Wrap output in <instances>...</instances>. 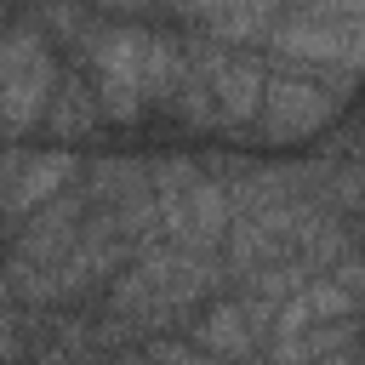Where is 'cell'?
<instances>
[{"mask_svg": "<svg viewBox=\"0 0 365 365\" xmlns=\"http://www.w3.org/2000/svg\"><path fill=\"white\" fill-rule=\"evenodd\" d=\"M194 342H200V354H228V359H245V354H257V331H251V314L240 308V302H211L200 319H194Z\"/></svg>", "mask_w": 365, "mask_h": 365, "instance_id": "4", "label": "cell"}, {"mask_svg": "<svg viewBox=\"0 0 365 365\" xmlns=\"http://www.w3.org/2000/svg\"><path fill=\"white\" fill-rule=\"evenodd\" d=\"M80 217H86V188H63L57 200H46L40 211L23 217L17 240H11V262H29V268H51L74 234H80Z\"/></svg>", "mask_w": 365, "mask_h": 365, "instance_id": "3", "label": "cell"}, {"mask_svg": "<svg viewBox=\"0 0 365 365\" xmlns=\"http://www.w3.org/2000/svg\"><path fill=\"white\" fill-rule=\"evenodd\" d=\"M143 365H205V354L200 348H188V342H148L143 348Z\"/></svg>", "mask_w": 365, "mask_h": 365, "instance_id": "6", "label": "cell"}, {"mask_svg": "<svg viewBox=\"0 0 365 365\" xmlns=\"http://www.w3.org/2000/svg\"><path fill=\"white\" fill-rule=\"evenodd\" d=\"M74 177H80V160L68 148H51V154H0V217L40 211Z\"/></svg>", "mask_w": 365, "mask_h": 365, "instance_id": "2", "label": "cell"}, {"mask_svg": "<svg viewBox=\"0 0 365 365\" xmlns=\"http://www.w3.org/2000/svg\"><path fill=\"white\" fill-rule=\"evenodd\" d=\"M342 97H348V91H331V86H325L319 74H308V68H274V74L262 80L257 120H262L268 137L297 143V137L319 131V125L342 108Z\"/></svg>", "mask_w": 365, "mask_h": 365, "instance_id": "1", "label": "cell"}, {"mask_svg": "<svg viewBox=\"0 0 365 365\" xmlns=\"http://www.w3.org/2000/svg\"><path fill=\"white\" fill-rule=\"evenodd\" d=\"M86 125H97V97H91V86H86L80 74H57V91H51V103H46V131L74 137V131H86Z\"/></svg>", "mask_w": 365, "mask_h": 365, "instance_id": "5", "label": "cell"}]
</instances>
